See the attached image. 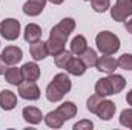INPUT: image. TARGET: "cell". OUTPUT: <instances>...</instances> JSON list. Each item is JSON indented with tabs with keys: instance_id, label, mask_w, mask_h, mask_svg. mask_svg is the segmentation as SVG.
<instances>
[{
	"instance_id": "cell-32",
	"label": "cell",
	"mask_w": 132,
	"mask_h": 130,
	"mask_svg": "<svg viewBox=\"0 0 132 130\" xmlns=\"http://www.w3.org/2000/svg\"><path fill=\"white\" fill-rule=\"evenodd\" d=\"M125 29H126L129 34H132V18H129V20H125Z\"/></svg>"
},
{
	"instance_id": "cell-14",
	"label": "cell",
	"mask_w": 132,
	"mask_h": 130,
	"mask_svg": "<svg viewBox=\"0 0 132 130\" xmlns=\"http://www.w3.org/2000/svg\"><path fill=\"white\" fill-rule=\"evenodd\" d=\"M17 106V95L11 90H2L0 92V107L3 110H12Z\"/></svg>"
},
{
	"instance_id": "cell-8",
	"label": "cell",
	"mask_w": 132,
	"mask_h": 130,
	"mask_svg": "<svg viewBox=\"0 0 132 130\" xmlns=\"http://www.w3.org/2000/svg\"><path fill=\"white\" fill-rule=\"evenodd\" d=\"M2 58L5 60L6 64L14 66V64H17V63L22 61L23 52H22V49L17 48V46H6V48L3 49V52H2Z\"/></svg>"
},
{
	"instance_id": "cell-15",
	"label": "cell",
	"mask_w": 132,
	"mask_h": 130,
	"mask_svg": "<svg viewBox=\"0 0 132 130\" xmlns=\"http://www.w3.org/2000/svg\"><path fill=\"white\" fill-rule=\"evenodd\" d=\"M22 73L26 81H37L40 78V67L37 63H25L22 66Z\"/></svg>"
},
{
	"instance_id": "cell-16",
	"label": "cell",
	"mask_w": 132,
	"mask_h": 130,
	"mask_svg": "<svg viewBox=\"0 0 132 130\" xmlns=\"http://www.w3.org/2000/svg\"><path fill=\"white\" fill-rule=\"evenodd\" d=\"M95 94L100 95V97H111L114 95V89H112V84H111V80L109 77L106 78H100L95 84Z\"/></svg>"
},
{
	"instance_id": "cell-33",
	"label": "cell",
	"mask_w": 132,
	"mask_h": 130,
	"mask_svg": "<svg viewBox=\"0 0 132 130\" xmlns=\"http://www.w3.org/2000/svg\"><path fill=\"white\" fill-rule=\"evenodd\" d=\"M126 103H128L129 106H132V90H129V92L126 94Z\"/></svg>"
},
{
	"instance_id": "cell-35",
	"label": "cell",
	"mask_w": 132,
	"mask_h": 130,
	"mask_svg": "<svg viewBox=\"0 0 132 130\" xmlns=\"http://www.w3.org/2000/svg\"><path fill=\"white\" fill-rule=\"evenodd\" d=\"M85 2H88V0H85Z\"/></svg>"
},
{
	"instance_id": "cell-5",
	"label": "cell",
	"mask_w": 132,
	"mask_h": 130,
	"mask_svg": "<svg viewBox=\"0 0 132 130\" xmlns=\"http://www.w3.org/2000/svg\"><path fill=\"white\" fill-rule=\"evenodd\" d=\"M132 15V0H117L111 8V17L115 22H125Z\"/></svg>"
},
{
	"instance_id": "cell-30",
	"label": "cell",
	"mask_w": 132,
	"mask_h": 130,
	"mask_svg": "<svg viewBox=\"0 0 132 130\" xmlns=\"http://www.w3.org/2000/svg\"><path fill=\"white\" fill-rule=\"evenodd\" d=\"M92 127H94L92 121H89V119H81V121H78V123L74 126V130H91Z\"/></svg>"
},
{
	"instance_id": "cell-20",
	"label": "cell",
	"mask_w": 132,
	"mask_h": 130,
	"mask_svg": "<svg viewBox=\"0 0 132 130\" xmlns=\"http://www.w3.org/2000/svg\"><path fill=\"white\" fill-rule=\"evenodd\" d=\"M88 49V41L83 35H75L71 41V52L75 55H81Z\"/></svg>"
},
{
	"instance_id": "cell-21",
	"label": "cell",
	"mask_w": 132,
	"mask_h": 130,
	"mask_svg": "<svg viewBox=\"0 0 132 130\" xmlns=\"http://www.w3.org/2000/svg\"><path fill=\"white\" fill-rule=\"evenodd\" d=\"M43 119H45L46 126H48V127H51V129H60V127L63 126V123H65V119L62 118V115H60L57 110L49 112Z\"/></svg>"
},
{
	"instance_id": "cell-29",
	"label": "cell",
	"mask_w": 132,
	"mask_h": 130,
	"mask_svg": "<svg viewBox=\"0 0 132 130\" xmlns=\"http://www.w3.org/2000/svg\"><path fill=\"white\" fill-rule=\"evenodd\" d=\"M101 99L103 97H100V95H92V97L88 98V101H86V109L91 112V113H95V110H97V107H98V104L101 103Z\"/></svg>"
},
{
	"instance_id": "cell-6",
	"label": "cell",
	"mask_w": 132,
	"mask_h": 130,
	"mask_svg": "<svg viewBox=\"0 0 132 130\" xmlns=\"http://www.w3.org/2000/svg\"><path fill=\"white\" fill-rule=\"evenodd\" d=\"M19 95L23 99L35 101L40 98V89L35 84V81H26V83L19 84Z\"/></svg>"
},
{
	"instance_id": "cell-18",
	"label": "cell",
	"mask_w": 132,
	"mask_h": 130,
	"mask_svg": "<svg viewBox=\"0 0 132 130\" xmlns=\"http://www.w3.org/2000/svg\"><path fill=\"white\" fill-rule=\"evenodd\" d=\"M23 37H25V40H26L29 44H31V43H35V41H38L40 37H42V29H40V26L35 25V23H29V25L25 28V34H23Z\"/></svg>"
},
{
	"instance_id": "cell-4",
	"label": "cell",
	"mask_w": 132,
	"mask_h": 130,
	"mask_svg": "<svg viewBox=\"0 0 132 130\" xmlns=\"http://www.w3.org/2000/svg\"><path fill=\"white\" fill-rule=\"evenodd\" d=\"M0 34L8 41L17 40L20 35V22L15 18H5L0 23Z\"/></svg>"
},
{
	"instance_id": "cell-12",
	"label": "cell",
	"mask_w": 132,
	"mask_h": 130,
	"mask_svg": "<svg viewBox=\"0 0 132 130\" xmlns=\"http://www.w3.org/2000/svg\"><path fill=\"white\" fill-rule=\"evenodd\" d=\"M22 115H23V119H25L26 123H29V124H38V123H42V119L45 118V116L42 115V110L37 109V107H32V106H26V107L23 109Z\"/></svg>"
},
{
	"instance_id": "cell-25",
	"label": "cell",
	"mask_w": 132,
	"mask_h": 130,
	"mask_svg": "<svg viewBox=\"0 0 132 130\" xmlns=\"http://www.w3.org/2000/svg\"><path fill=\"white\" fill-rule=\"evenodd\" d=\"M71 58H72V52L71 51H63V52H60L59 55H55L54 57V63H55V66L57 67H60V69H65L66 66H68V63L71 61Z\"/></svg>"
},
{
	"instance_id": "cell-22",
	"label": "cell",
	"mask_w": 132,
	"mask_h": 130,
	"mask_svg": "<svg viewBox=\"0 0 132 130\" xmlns=\"http://www.w3.org/2000/svg\"><path fill=\"white\" fill-rule=\"evenodd\" d=\"M65 44H66V43H63V41H60V40H57V38L49 37V40L46 41V48H48L49 55L55 57V55H59L60 52H63V51H65Z\"/></svg>"
},
{
	"instance_id": "cell-31",
	"label": "cell",
	"mask_w": 132,
	"mask_h": 130,
	"mask_svg": "<svg viewBox=\"0 0 132 130\" xmlns=\"http://www.w3.org/2000/svg\"><path fill=\"white\" fill-rule=\"evenodd\" d=\"M6 63H5V60L2 58V55H0V75H5V72H6Z\"/></svg>"
},
{
	"instance_id": "cell-7",
	"label": "cell",
	"mask_w": 132,
	"mask_h": 130,
	"mask_svg": "<svg viewBox=\"0 0 132 130\" xmlns=\"http://www.w3.org/2000/svg\"><path fill=\"white\" fill-rule=\"evenodd\" d=\"M115 110H117V106H115L114 101H111V99H101V103L98 104V107L95 110V115L98 116L100 119H103V121H109V119L114 118Z\"/></svg>"
},
{
	"instance_id": "cell-17",
	"label": "cell",
	"mask_w": 132,
	"mask_h": 130,
	"mask_svg": "<svg viewBox=\"0 0 132 130\" xmlns=\"http://www.w3.org/2000/svg\"><path fill=\"white\" fill-rule=\"evenodd\" d=\"M5 80L12 84V86H19L23 83V73H22V69L19 67H8L6 72H5Z\"/></svg>"
},
{
	"instance_id": "cell-13",
	"label": "cell",
	"mask_w": 132,
	"mask_h": 130,
	"mask_svg": "<svg viewBox=\"0 0 132 130\" xmlns=\"http://www.w3.org/2000/svg\"><path fill=\"white\" fill-rule=\"evenodd\" d=\"M29 52H31V57H32L35 61H40V60H45L49 52H48V48H46V43L43 41H35V43H31L29 46Z\"/></svg>"
},
{
	"instance_id": "cell-19",
	"label": "cell",
	"mask_w": 132,
	"mask_h": 130,
	"mask_svg": "<svg viewBox=\"0 0 132 130\" xmlns=\"http://www.w3.org/2000/svg\"><path fill=\"white\" fill-rule=\"evenodd\" d=\"M55 110L62 115V118H63L65 121L71 119V118H74V116L77 115V106H75L72 101H66V103H63V104L59 106Z\"/></svg>"
},
{
	"instance_id": "cell-27",
	"label": "cell",
	"mask_w": 132,
	"mask_h": 130,
	"mask_svg": "<svg viewBox=\"0 0 132 130\" xmlns=\"http://www.w3.org/2000/svg\"><path fill=\"white\" fill-rule=\"evenodd\" d=\"M117 64L123 70H132V54H123L117 60Z\"/></svg>"
},
{
	"instance_id": "cell-28",
	"label": "cell",
	"mask_w": 132,
	"mask_h": 130,
	"mask_svg": "<svg viewBox=\"0 0 132 130\" xmlns=\"http://www.w3.org/2000/svg\"><path fill=\"white\" fill-rule=\"evenodd\" d=\"M120 124L128 129H132V109H125L120 113Z\"/></svg>"
},
{
	"instance_id": "cell-26",
	"label": "cell",
	"mask_w": 132,
	"mask_h": 130,
	"mask_svg": "<svg viewBox=\"0 0 132 130\" xmlns=\"http://www.w3.org/2000/svg\"><path fill=\"white\" fill-rule=\"evenodd\" d=\"M91 6L95 12H104L111 8V0H91Z\"/></svg>"
},
{
	"instance_id": "cell-34",
	"label": "cell",
	"mask_w": 132,
	"mask_h": 130,
	"mask_svg": "<svg viewBox=\"0 0 132 130\" xmlns=\"http://www.w3.org/2000/svg\"><path fill=\"white\" fill-rule=\"evenodd\" d=\"M48 2H51L52 5H62V3H63L65 0H48Z\"/></svg>"
},
{
	"instance_id": "cell-24",
	"label": "cell",
	"mask_w": 132,
	"mask_h": 130,
	"mask_svg": "<svg viewBox=\"0 0 132 130\" xmlns=\"http://www.w3.org/2000/svg\"><path fill=\"white\" fill-rule=\"evenodd\" d=\"M81 60H83V63L86 64V67H95L97 64V60H98V55H97V52L94 51V49H86L81 55H78Z\"/></svg>"
},
{
	"instance_id": "cell-11",
	"label": "cell",
	"mask_w": 132,
	"mask_h": 130,
	"mask_svg": "<svg viewBox=\"0 0 132 130\" xmlns=\"http://www.w3.org/2000/svg\"><path fill=\"white\" fill-rule=\"evenodd\" d=\"M66 72L68 73H71V75H75V77H81L85 72H86V64L83 63V60L77 55V57H72L71 58V61L68 63V66L65 67Z\"/></svg>"
},
{
	"instance_id": "cell-3",
	"label": "cell",
	"mask_w": 132,
	"mask_h": 130,
	"mask_svg": "<svg viewBox=\"0 0 132 130\" xmlns=\"http://www.w3.org/2000/svg\"><path fill=\"white\" fill-rule=\"evenodd\" d=\"M74 29H75V20L71 18V17H66V18H63L59 25H55V26L51 29L49 37L57 38V40L66 43V40L69 38V35H71V32H72Z\"/></svg>"
},
{
	"instance_id": "cell-23",
	"label": "cell",
	"mask_w": 132,
	"mask_h": 130,
	"mask_svg": "<svg viewBox=\"0 0 132 130\" xmlns=\"http://www.w3.org/2000/svg\"><path fill=\"white\" fill-rule=\"evenodd\" d=\"M109 80H111V84H112V89H114V95L120 94L125 86H126V78L123 75H118V73H109Z\"/></svg>"
},
{
	"instance_id": "cell-2",
	"label": "cell",
	"mask_w": 132,
	"mask_h": 130,
	"mask_svg": "<svg viewBox=\"0 0 132 130\" xmlns=\"http://www.w3.org/2000/svg\"><path fill=\"white\" fill-rule=\"evenodd\" d=\"M97 49L103 55H112L120 49V38L111 31H103L95 38Z\"/></svg>"
},
{
	"instance_id": "cell-1",
	"label": "cell",
	"mask_w": 132,
	"mask_h": 130,
	"mask_svg": "<svg viewBox=\"0 0 132 130\" xmlns=\"http://www.w3.org/2000/svg\"><path fill=\"white\" fill-rule=\"evenodd\" d=\"M71 87H72V84H71V80H69V77L66 73L54 75L52 81L46 87V98H48V101L57 103V101L63 99V97L71 90Z\"/></svg>"
},
{
	"instance_id": "cell-10",
	"label": "cell",
	"mask_w": 132,
	"mask_h": 130,
	"mask_svg": "<svg viewBox=\"0 0 132 130\" xmlns=\"http://www.w3.org/2000/svg\"><path fill=\"white\" fill-rule=\"evenodd\" d=\"M46 2L48 0H26V3L23 5V12L29 17H35L43 12Z\"/></svg>"
},
{
	"instance_id": "cell-9",
	"label": "cell",
	"mask_w": 132,
	"mask_h": 130,
	"mask_svg": "<svg viewBox=\"0 0 132 130\" xmlns=\"http://www.w3.org/2000/svg\"><path fill=\"white\" fill-rule=\"evenodd\" d=\"M117 60L114 58V57H111V55H103V57H98V60H97V70L100 72H104V73H114L115 72V69H117Z\"/></svg>"
}]
</instances>
